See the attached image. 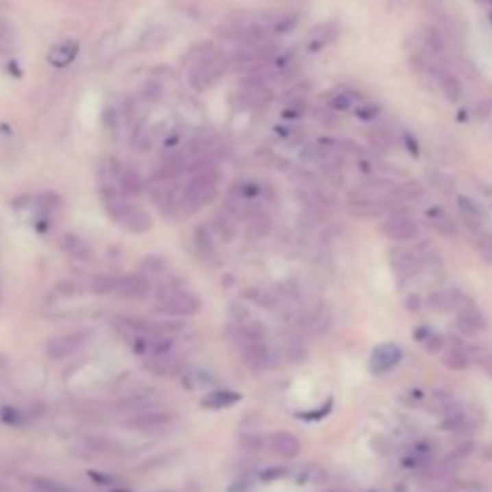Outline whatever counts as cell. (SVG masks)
<instances>
[{
	"instance_id": "cell-15",
	"label": "cell",
	"mask_w": 492,
	"mask_h": 492,
	"mask_svg": "<svg viewBox=\"0 0 492 492\" xmlns=\"http://www.w3.org/2000/svg\"><path fill=\"white\" fill-rule=\"evenodd\" d=\"M269 231H271V219L265 217V212H257V214H252V217L247 219L245 233H247V238H250V241H262V238H265Z\"/></svg>"
},
{
	"instance_id": "cell-33",
	"label": "cell",
	"mask_w": 492,
	"mask_h": 492,
	"mask_svg": "<svg viewBox=\"0 0 492 492\" xmlns=\"http://www.w3.org/2000/svg\"><path fill=\"white\" fill-rule=\"evenodd\" d=\"M430 180H432L434 185H439V190H444V193H449V190H452V180H449L447 175H442V173H430Z\"/></svg>"
},
{
	"instance_id": "cell-22",
	"label": "cell",
	"mask_w": 492,
	"mask_h": 492,
	"mask_svg": "<svg viewBox=\"0 0 492 492\" xmlns=\"http://www.w3.org/2000/svg\"><path fill=\"white\" fill-rule=\"evenodd\" d=\"M116 288H118V279H113V276L108 274H94L92 279H89V291H92V293L108 295V293H116Z\"/></svg>"
},
{
	"instance_id": "cell-19",
	"label": "cell",
	"mask_w": 492,
	"mask_h": 492,
	"mask_svg": "<svg viewBox=\"0 0 492 492\" xmlns=\"http://www.w3.org/2000/svg\"><path fill=\"white\" fill-rule=\"evenodd\" d=\"M171 420V413H161V410H145V413L135 415L127 425L132 428H154V425H164Z\"/></svg>"
},
{
	"instance_id": "cell-7",
	"label": "cell",
	"mask_w": 492,
	"mask_h": 492,
	"mask_svg": "<svg viewBox=\"0 0 492 492\" xmlns=\"http://www.w3.org/2000/svg\"><path fill=\"white\" fill-rule=\"evenodd\" d=\"M399 360H401V348L396 346V343H382V346L375 348V353H372L370 370L375 372V375H382V372L391 370Z\"/></svg>"
},
{
	"instance_id": "cell-9",
	"label": "cell",
	"mask_w": 492,
	"mask_h": 492,
	"mask_svg": "<svg viewBox=\"0 0 492 492\" xmlns=\"http://www.w3.org/2000/svg\"><path fill=\"white\" fill-rule=\"evenodd\" d=\"M118 221L123 223V228L125 231H130V233H147L151 228V219H149V214L145 212V209H140V207H132V204H127V209L123 212V217L118 219Z\"/></svg>"
},
{
	"instance_id": "cell-20",
	"label": "cell",
	"mask_w": 492,
	"mask_h": 492,
	"mask_svg": "<svg viewBox=\"0 0 492 492\" xmlns=\"http://www.w3.org/2000/svg\"><path fill=\"white\" fill-rule=\"evenodd\" d=\"M437 77H439V87H442V92H444V97L449 99V101H458L461 99V82L456 79V75H452V73H437Z\"/></svg>"
},
{
	"instance_id": "cell-2",
	"label": "cell",
	"mask_w": 492,
	"mask_h": 492,
	"mask_svg": "<svg viewBox=\"0 0 492 492\" xmlns=\"http://www.w3.org/2000/svg\"><path fill=\"white\" fill-rule=\"evenodd\" d=\"M382 233L391 238L394 243H410L418 238V223L410 214L394 212L384 223H382Z\"/></svg>"
},
{
	"instance_id": "cell-11",
	"label": "cell",
	"mask_w": 492,
	"mask_h": 492,
	"mask_svg": "<svg viewBox=\"0 0 492 492\" xmlns=\"http://www.w3.org/2000/svg\"><path fill=\"white\" fill-rule=\"evenodd\" d=\"M101 202H103L106 214L111 219H116V221L123 217V212L127 209L125 195H123L118 188H111V185H101Z\"/></svg>"
},
{
	"instance_id": "cell-13",
	"label": "cell",
	"mask_w": 492,
	"mask_h": 492,
	"mask_svg": "<svg viewBox=\"0 0 492 492\" xmlns=\"http://www.w3.org/2000/svg\"><path fill=\"white\" fill-rule=\"evenodd\" d=\"M118 188H121L123 195H142L145 193V180H142V175L137 173V169H132V166H125V169L118 171Z\"/></svg>"
},
{
	"instance_id": "cell-27",
	"label": "cell",
	"mask_w": 492,
	"mask_h": 492,
	"mask_svg": "<svg viewBox=\"0 0 492 492\" xmlns=\"http://www.w3.org/2000/svg\"><path fill=\"white\" fill-rule=\"evenodd\" d=\"M247 298H250L252 303L260 305V308H274V305H276V298L269 293V291H265V288H252V291H247Z\"/></svg>"
},
{
	"instance_id": "cell-30",
	"label": "cell",
	"mask_w": 492,
	"mask_h": 492,
	"mask_svg": "<svg viewBox=\"0 0 492 492\" xmlns=\"http://www.w3.org/2000/svg\"><path fill=\"white\" fill-rule=\"evenodd\" d=\"M351 106V99H348V94H341L336 92L332 99H329V108H334V111H346V108Z\"/></svg>"
},
{
	"instance_id": "cell-12",
	"label": "cell",
	"mask_w": 492,
	"mask_h": 492,
	"mask_svg": "<svg viewBox=\"0 0 492 492\" xmlns=\"http://www.w3.org/2000/svg\"><path fill=\"white\" fill-rule=\"evenodd\" d=\"M77 51H79V44L77 41H60V44H56L53 49H51L49 53V63L56 65V68H68L70 63H73L75 58H77Z\"/></svg>"
},
{
	"instance_id": "cell-4",
	"label": "cell",
	"mask_w": 492,
	"mask_h": 492,
	"mask_svg": "<svg viewBox=\"0 0 492 492\" xmlns=\"http://www.w3.org/2000/svg\"><path fill=\"white\" fill-rule=\"evenodd\" d=\"M84 332H73V334H63V336H53L46 343V356L53 358V360H65L73 353H77L84 346Z\"/></svg>"
},
{
	"instance_id": "cell-26",
	"label": "cell",
	"mask_w": 492,
	"mask_h": 492,
	"mask_svg": "<svg viewBox=\"0 0 492 492\" xmlns=\"http://www.w3.org/2000/svg\"><path fill=\"white\" fill-rule=\"evenodd\" d=\"M456 202H458V207H461V214L468 219L471 223H478L482 219V212L478 209V204H473L468 197H456Z\"/></svg>"
},
{
	"instance_id": "cell-8",
	"label": "cell",
	"mask_w": 492,
	"mask_h": 492,
	"mask_svg": "<svg viewBox=\"0 0 492 492\" xmlns=\"http://www.w3.org/2000/svg\"><path fill=\"white\" fill-rule=\"evenodd\" d=\"M391 267H394L396 276L404 281L423 267V260L415 250H394L391 252Z\"/></svg>"
},
{
	"instance_id": "cell-6",
	"label": "cell",
	"mask_w": 492,
	"mask_h": 492,
	"mask_svg": "<svg viewBox=\"0 0 492 492\" xmlns=\"http://www.w3.org/2000/svg\"><path fill=\"white\" fill-rule=\"evenodd\" d=\"M243 362L255 372L265 370V367L269 365V348L265 346V341L245 339V341H243Z\"/></svg>"
},
{
	"instance_id": "cell-18",
	"label": "cell",
	"mask_w": 492,
	"mask_h": 492,
	"mask_svg": "<svg viewBox=\"0 0 492 492\" xmlns=\"http://www.w3.org/2000/svg\"><path fill=\"white\" fill-rule=\"evenodd\" d=\"M195 243H197V250L202 252L204 260L217 262V247H214L212 233H209L207 226H199L197 231H195Z\"/></svg>"
},
{
	"instance_id": "cell-21",
	"label": "cell",
	"mask_w": 492,
	"mask_h": 492,
	"mask_svg": "<svg viewBox=\"0 0 492 492\" xmlns=\"http://www.w3.org/2000/svg\"><path fill=\"white\" fill-rule=\"evenodd\" d=\"M238 399L241 396L236 394V391H214V394H209L207 399L202 401L204 408H228V406L238 404Z\"/></svg>"
},
{
	"instance_id": "cell-29",
	"label": "cell",
	"mask_w": 492,
	"mask_h": 492,
	"mask_svg": "<svg viewBox=\"0 0 492 492\" xmlns=\"http://www.w3.org/2000/svg\"><path fill=\"white\" fill-rule=\"evenodd\" d=\"M370 142H372V147H377L380 151H389V147H391V137L386 130H372Z\"/></svg>"
},
{
	"instance_id": "cell-28",
	"label": "cell",
	"mask_w": 492,
	"mask_h": 492,
	"mask_svg": "<svg viewBox=\"0 0 492 492\" xmlns=\"http://www.w3.org/2000/svg\"><path fill=\"white\" fill-rule=\"evenodd\" d=\"M53 293L56 295H63V298H73V295L82 293V286H79L77 281H60V284L56 286Z\"/></svg>"
},
{
	"instance_id": "cell-5",
	"label": "cell",
	"mask_w": 492,
	"mask_h": 492,
	"mask_svg": "<svg viewBox=\"0 0 492 492\" xmlns=\"http://www.w3.org/2000/svg\"><path fill=\"white\" fill-rule=\"evenodd\" d=\"M149 291H151V279H147L145 274H130L118 279L116 293L130 300H145L149 298Z\"/></svg>"
},
{
	"instance_id": "cell-25",
	"label": "cell",
	"mask_w": 492,
	"mask_h": 492,
	"mask_svg": "<svg viewBox=\"0 0 492 492\" xmlns=\"http://www.w3.org/2000/svg\"><path fill=\"white\" fill-rule=\"evenodd\" d=\"M164 271H166V262L161 260V257L151 255V257H145V260H142V271H140V274H145L147 279H154V276L164 274Z\"/></svg>"
},
{
	"instance_id": "cell-14",
	"label": "cell",
	"mask_w": 492,
	"mask_h": 492,
	"mask_svg": "<svg viewBox=\"0 0 492 492\" xmlns=\"http://www.w3.org/2000/svg\"><path fill=\"white\" fill-rule=\"evenodd\" d=\"M428 219L432 221V226L437 228L442 236H447V238H454L456 236V223H454V219L449 217L444 209H439V207H430L428 209Z\"/></svg>"
},
{
	"instance_id": "cell-10",
	"label": "cell",
	"mask_w": 492,
	"mask_h": 492,
	"mask_svg": "<svg viewBox=\"0 0 492 492\" xmlns=\"http://www.w3.org/2000/svg\"><path fill=\"white\" fill-rule=\"evenodd\" d=\"M60 247H63L65 255H70L77 262H89L92 260V245L87 241L77 236V233H63L60 238Z\"/></svg>"
},
{
	"instance_id": "cell-17",
	"label": "cell",
	"mask_w": 492,
	"mask_h": 492,
	"mask_svg": "<svg viewBox=\"0 0 492 492\" xmlns=\"http://www.w3.org/2000/svg\"><path fill=\"white\" fill-rule=\"evenodd\" d=\"M456 298H458V291H434L432 295L428 298V305L432 310H437V312H447V310H454V305H456Z\"/></svg>"
},
{
	"instance_id": "cell-23",
	"label": "cell",
	"mask_w": 492,
	"mask_h": 492,
	"mask_svg": "<svg viewBox=\"0 0 492 492\" xmlns=\"http://www.w3.org/2000/svg\"><path fill=\"white\" fill-rule=\"evenodd\" d=\"M442 362L449 367V370H466L468 367V353L463 348H449L444 351Z\"/></svg>"
},
{
	"instance_id": "cell-24",
	"label": "cell",
	"mask_w": 492,
	"mask_h": 492,
	"mask_svg": "<svg viewBox=\"0 0 492 492\" xmlns=\"http://www.w3.org/2000/svg\"><path fill=\"white\" fill-rule=\"evenodd\" d=\"M214 228H217L219 236H221L226 243H231L233 238H236V223H233L231 214H219V217L214 219Z\"/></svg>"
},
{
	"instance_id": "cell-3",
	"label": "cell",
	"mask_w": 492,
	"mask_h": 492,
	"mask_svg": "<svg viewBox=\"0 0 492 492\" xmlns=\"http://www.w3.org/2000/svg\"><path fill=\"white\" fill-rule=\"evenodd\" d=\"M454 310H456L458 329H461V332H466V334H480L482 329L487 327L485 317H482V312L478 310V305L473 303L471 298H463V295L458 293Z\"/></svg>"
},
{
	"instance_id": "cell-16",
	"label": "cell",
	"mask_w": 492,
	"mask_h": 492,
	"mask_svg": "<svg viewBox=\"0 0 492 492\" xmlns=\"http://www.w3.org/2000/svg\"><path fill=\"white\" fill-rule=\"evenodd\" d=\"M271 449H274L279 456H295L300 444L291 432H276L274 437H271Z\"/></svg>"
},
{
	"instance_id": "cell-32",
	"label": "cell",
	"mask_w": 492,
	"mask_h": 492,
	"mask_svg": "<svg viewBox=\"0 0 492 492\" xmlns=\"http://www.w3.org/2000/svg\"><path fill=\"white\" fill-rule=\"evenodd\" d=\"M34 485H36V490H41V492H68L65 487H60L58 482H51V480H34Z\"/></svg>"
},
{
	"instance_id": "cell-34",
	"label": "cell",
	"mask_w": 492,
	"mask_h": 492,
	"mask_svg": "<svg viewBox=\"0 0 492 492\" xmlns=\"http://www.w3.org/2000/svg\"><path fill=\"white\" fill-rule=\"evenodd\" d=\"M356 113H358V116H360V118H375L377 113H380V108H377V106H372V103H367V106L358 108Z\"/></svg>"
},
{
	"instance_id": "cell-1",
	"label": "cell",
	"mask_w": 492,
	"mask_h": 492,
	"mask_svg": "<svg viewBox=\"0 0 492 492\" xmlns=\"http://www.w3.org/2000/svg\"><path fill=\"white\" fill-rule=\"evenodd\" d=\"M202 303L190 288L178 284H166L156 295V310L164 315H173V317H193L199 312Z\"/></svg>"
},
{
	"instance_id": "cell-31",
	"label": "cell",
	"mask_w": 492,
	"mask_h": 492,
	"mask_svg": "<svg viewBox=\"0 0 492 492\" xmlns=\"http://www.w3.org/2000/svg\"><path fill=\"white\" fill-rule=\"evenodd\" d=\"M305 113V101L303 99H298V101H291L288 103V108L284 111V116L286 118H300Z\"/></svg>"
}]
</instances>
